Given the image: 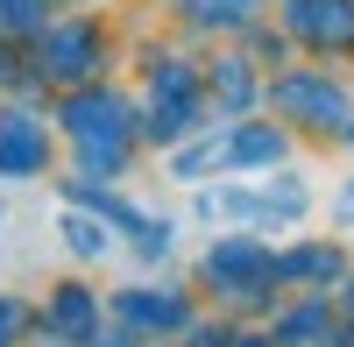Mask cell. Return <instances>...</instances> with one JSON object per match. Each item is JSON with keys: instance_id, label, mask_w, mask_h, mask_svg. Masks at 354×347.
<instances>
[{"instance_id": "4", "label": "cell", "mask_w": 354, "mask_h": 347, "mask_svg": "<svg viewBox=\"0 0 354 347\" xmlns=\"http://www.w3.org/2000/svg\"><path fill=\"white\" fill-rule=\"evenodd\" d=\"M128 319H149V326H177L185 305H156V298H128Z\"/></svg>"}, {"instance_id": "5", "label": "cell", "mask_w": 354, "mask_h": 347, "mask_svg": "<svg viewBox=\"0 0 354 347\" xmlns=\"http://www.w3.org/2000/svg\"><path fill=\"white\" fill-rule=\"evenodd\" d=\"M85 319H93V305H85L78 291H71V298H57V326H71V333H78Z\"/></svg>"}, {"instance_id": "6", "label": "cell", "mask_w": 354, "mask_h": 347, "mask_svg": "<svg viewBox=\"0 0 354 347\" xmlns=\"http://www.w3.org/2000/svg\"><path fill=\"white\" fill-rule=\"evenodd\" d=\"M283 270H305V276H326V270H340V255H326V248H305L298 263H283Z\"/></svg>"}, {"instance_id": "2", "label": "cell", "mask_w": 354, "mask_h": 347, "mask_svg": "<svg viewBox=\"0 0 354 347\" xmlns=\"http://www.w3.org/2000/svg\"><path fill=\"white\" fill-rule=\"evenodd\" d=\"M347 0H298V28H312V36H354V15H340Z\"/></svg>"}, {"instance_id": "8", "label": "cell", "mask_w": 354, "mask_h": 347, "mask_svg": "<svg viewBox=\"0 0 354 347\" xmlns=\"http://www.w3.org/2000/svg\"><path fill=\"white\" fill-rule=\"evenodd\" d=\"M340 220H354V191H340Z\"/></svg>"}, {"instance_id": "1", "label": "cell", "mask_w": 354, "mask_h": 347, "mask_svg": "<svg viewBox=\"0 0 354 347\" xmlns=\"http://www.w3.org/2000/svg\"><path fill=\"white\" fill-rule=\"evenodd\" d=\"M283 106L319 113V128H333V121H340V93H333V85H319V78H290V85H283Z\"/></svg>"}, {"instance_id": "7", "label": "cell", "mask_w": 354, "mask_h": 347, "mask_svg": "<svg viewBox=\"0 0 354 347\" xmlns=\"http://www.w3.org/2000/svg\"><path fill=\"white\" fill-rule=\"evenodd\" d=\"M71 248H78V255H100L106 241H100V227H93V220H71Z\"/></svg>"}, {"instance_id": "3", "label": "cell", "mask_w": 354, "mask_h": 347, "mask_svg": "<svg viewBox=\"0 0 354 347\" xmlns=\"http://www.w3.org/2000/svg\"><path fill=\"white\" fill-rule=\"evenodd\" d=\"M36 156H43L36 128H21V121H0V170H36Z\"/></svg>"}]
</instances>
